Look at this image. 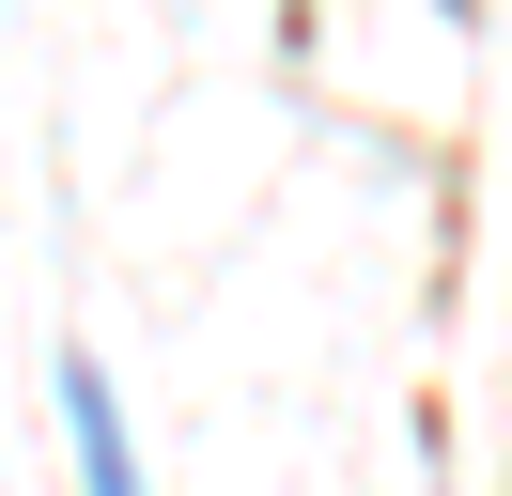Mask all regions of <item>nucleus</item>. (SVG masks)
Listing matches in <instances>:
<instances>
[{
    "instance_id": "nucleus-1",
    "label": "nucleus",
    "mask_w": 512,
    "mask_h": 496,
    "mask_svg": "<svg viewBox=\"0 0 512 496\" xmlns=\"http://www.w3.org/2000/svg\"><path fill=\"white\" fill-rule=\"evenodd\" d=\"M63 434H78V496H140L125 403H109V372H94V357H63Z\"/></svg>"
}]
</instances>
